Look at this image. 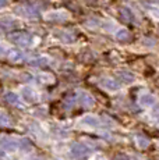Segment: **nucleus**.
<instances>
[{
  "mask_svg": "<svg viewBox=\"0 0 159 160\" xmlns=\"http://www.w3.org/2000/svg\"><path fill=\"white\" fill-rule=\"evenodd\" d=\"M8 39L18 46H29L32 43V36L27 32H21V31L10 33V35H8Z\"/></svg>",
  "mask_w": 159,
  "mask_h": 160,
  "instance_id": "obj_1",
  "label": "nucleus"
},
{
  "mask_svg": "<svg viewBox=\"0 0 159 160\" xmlns=\"http://www.w3.org/2000/svg\"><path fill=\"white\" fill-rule=\"evenodd\" d=\"M70 150H71L73 158H75V159H78V160L87 159L88 156L91 155V149L88 146H85L84 143H74Z\"/></svg>",
  "mask_w": 159,
  "mask_h": 160,
  "instance_id": "obj_2",
  "label": "nucleus"
},
{
  "mask_svg": "<svg viewBox=\"0 0 159 160\" xmlns=\"http://www.w3.org/2000/svg\"><path fill=\"white\" fill-rule=\"evenodd\" d=\"M16 27H18V21H16L14 18H2L0 20V29L2 31H10Z\"/></svg>",
  "mask_w": 159,
  "mask_h": 160,
  "instance_id": "obj_3",
  "label": "nucleus"
},
{
  "mask_svg": "<svg viewBox=\"0 0 159 160\" xmlns=\"http://www.w3.org/2000/svg\"><path fill=\"white\" fill-rule=\"evenodd\" d=\"M46 20L49 21H59V22H63V21L69 20V14L64 13V11H53V13H49L46 15Z\"/></svg>",
  "mask_w": 159,
  "mask_h": 160,
  "instance_id": "obj_4",
  "label": "nucleus"
},
{
  "mask_svg": "<svg viewBox=\"0 0 159 160\" xmlns=\"http://www.w3.org/2000/svg\"><path fill=\"white\" fill-rule=\"evenodd\" d=\"M100 85H102L105 89H108V91H117V89L120 88L119 82L116 81V79H113V78H103V79H100Z\"/></svg>",
  "mask_w": 159,
  "mask_h": 160,
  "instance_id": "obj_5",
  "label": "nucleus"
},
{
  "mask_svg": "<svg viewBox=\"0 0 159 160\" xmlns=\"http://www.w3.org/2000/svg\"><path fill=\"white\" fill-rule=\"evenodd\" d=\"M80 103H81L84 107H92L94 103H95V100H94L92 96L88 95L87 92H81V93H80Z\"/></svg>",
  "mask_w": 159,
  "mask_h": 160,
  "instance_id": "obj_6",
  "label": "nucleus"
},
{
  "mask_svg": "<svg viewBox=\"0 0 159 160\" xmlns=\"http://www.w3.org/2000/svg\"><path fill=\"white\" fill-rule=\"evenodd\" d=\"M140 104L144 107H151L155 104V98L149 93H142L140 96Z\"/></svg>",
  "mask_w": 159,
  "mask_h": 160,
  "instance_id": "obj_7",
  "label": "nucleus"
},
{
  "mask_svg": "<svg viewBox=\"0 0 159 160\" xmlns=\"http://www.w3.org/2000/svg\"><path fill=\"white\" fill-rule=\"evenodd\" d=\"M56 36L60 39L62 42H66V43H71V42L75 41L74 35L70 32H67V31H57L56 32Z\"/></svg>",
  "mask_w": 159,
  "mask_h": 160,
  "instance_id": "obj_8",
  "label": "nucleus"
},
{
  "mask_svg": "<svg viewBox=\"0 0 159 160\" xmlns=\"http://www.w3.org/2000/svg\"><path fill=\"white\" fill-rule=\"evenodd\" d=\"M82 124L87 127H98V125H100V120L95 116H85L82 118Z\"/></svg>",
  "mask_w": 159,
  "mask_h": 160,
  "instance_id": "obj_9",
  "label": "nucleus"
},
{
  "mask_svg": "<svg viewBox=\"0 0 159 160\" xmlns=\"http://www.w3.org/2000/svg\"><path fill=\"white\" fill-rule=\"evenodd\" d=\"M17 13L25 15V17H31V18L38 15V11H36L35 8H32L31 6H23V10H21V8H17Z\"/></svg>",
  "mask_w": 159,
  "mask_h": 160,
  "instance_id": "obj_10",
  "label": "nucleus"
},
{
  "mask_svg": "<svg viewBox=\"0 0 159 160\" xmlns=\"http://www.w3.org/2000/svg\"><path fill=\"white\" fill-rule=\"evenodd\" d=\"M117 77H119V79H120L121 82H124V84H130V82H133L134 79V75L131 72H128V71H120L117 74Z\"/></svg>",
  "mask_w": 159,
  "mask_h": 160,
  "instance_id": "obj_11",
  "label": "nucleus"
},
{
  "mask_svg": "<svg viewBox=\"0 0 159 160\" xmlns=\"http://www.w3.org/2000/svg\"><path fill=\"white\" fill-rule=\"evenodd\" d=\"M116 38H117L119 41H121V42H127V41H130L133 36H131L130 31H127V29H120L117 33H116Z\"/></svg>",
  "mask_w": 159,
  "mask_h": 160,
  "instance_id": "obj_12",
  "label": "nucleus"
},
{
  "mask_svg": "<svg viewBox=\"0 0 159 160\" xmlns=\"http://www.w3.org/2000/svg\"><path fill=\"white\" fill-rule=\"evenodd\" d=\"M120 14H121V17H123V20L127 21V22H134V21H136V17H134V14L131 13L128 8H121Z\"/></svg>",
  "mask_w": 159,
  "mask_h": 160,
  "instance_id": "obj_13",
  "label": "nucleus"
},
{
  "mask_svg": "<svg viewBox=\"0 0 159 160\" xmlns=\"http://www.w3.org/2000/svg\"><path fill=\"white\" fill-rule=\"evenodd\" d=\"M137 143L141 149H145V148L149 146V139L145 137V135H137Z\"/></svg>",
  "mask_w": 159,
  "mask_h": 160,
  "instance_id": "obj_14",
  "label": "nucleus"
},
{
  "mask_svg": "<svg viewBox=\"0 0 159 160\" xmlns=\"http://www.w3.org/2000/svg\"><path fill=\"white\" fill-rule=\"evenodd\" d=\"M75 102H77V96H75V95H70L69 98L64 99V106H66L67 109H71L75 104Z\"/></svg>",
  "mask_w": 159,
  "mask_h": 160,
  "instance_id": "obj_15",
  "label": "nucleus"
},
{
  "mask_svg": "<svg viewBox=\"0 0 159 160\" xmlns=\"http://www.w3.org/2000/svg\"><path fill=\"white\" fill-rule=\"evenodd\" d=\"M8 57H10V60H13V61H20L21 58H23V53L18 50H13Z\"/></svg>",
  "mask_w": 159,
  "mask_h": 160,
  "instance_id": "obj_16",
  "label": "nucleus"
},
{
  "mask_svg": "<svg viewBox=\"0 0 159 160\" xmlns=\"http://www.w3.org/2000/svg\"><path fill=\"white\" fill-rule=\"evenodd\" d=\"M32 66H45L48 64V58L46 57H42V58H36V60H32L31 61Z\"/></svg>",
  "mask_w": 159,
  "mask_h": 160,
  "instance_id": "obj_17",
  "label": "nucleus"
},
{
  "mask_svg": "<svg viewBox=\"0 0 159 160\" xmlns=\"http://www.w3.org/2000/svg\"><path fill=\"white\" fill-rule=\"evenodd\" d=\"M24 96L27 98V100H33L32 99V98H33V92L31 91V89L25 88V89H24Z\"/></svg>",
  "mask_w": 159,
  "mask_h": 160,
  "instance_id": "obj_18",
  "label": "nucleus"
},
{
  "mask_svg": "<svg viewBox=\"0 0 159 160\" xmlns=\"http://www.w3.org/2000/svg\"><path fill=\"white\" fill-rule=\"evenodd\" d=\"M6 99H7L8 100V102H17V96H16V95H14V93H8L7 95V96H6Z\"/></svg>",
  "mask_w": 159,
  "mask_h": 160,
  "instance_id": "obj_19",
  "label": "nucleus"
},
{
  "mask_svg": "<svg viewBox=\"0 0 159 160\" xmlns=\"http://www.w3.org/2000/svg\"><path fill=\"white\" fill-rule=\"evenodd\" d=\"M113 160H130V159H128V156H126V155H117Z\"/></svg>",
  "mask_w": 159,
  "mask_h": 160,
  "instance_id": "obj_20",
  "label": "nucleus"
},
{
  "mask_svg": "<svg viewBox=\"0 0 159 160\" xmlns=\"http://www.w3.org/2000/svg\"><path fill=\"white\" fill-rule=\"evenodd\" d=\"M7 3H8V0H0V8L4 7V6L7 4Z\"/></svg>",
  "mask_w": 159,
  "mask_h": 160,
  "instance_id": "obj_21",
  "label": "nucleus"
}]
</instances>
